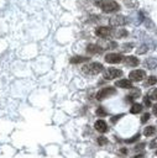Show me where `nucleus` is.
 Masks as SVG:
<instances>
[{
	"mask_svg": "<svg viewBox=\"0 0 157 158\" xmlns=\"http://www.w3.org/2000/svg\"><path fill=\"white\" fill-rule=\"evenodd\" d=\"M95 5L99 6L104 12H115L120 10V5L114 0H96Z\"/></svg>",
	"mask_w": 157,
	"mask_h": 158,
	"instance_id": "f257e3e1",
	"label": "nucleus"
},
{
	"mask_svg": "<svg viewBox=\"0 0 157 158\" xmlns=\"http://www.w3.org/2000/svg\"><path fill=\"white\" fill-rule=\"evenodd\" d=\"M104 67L101 63H98V62H93V63H88L85 64L83 68H82V72L87 75H96L99 74L100 72H103Z\"/></svg>",
	"mask_w": 157,
	"mask_h": 158,
	"instance_id": "f03ea898",
	"label": "nucleus"
},
{
	"mask_svg": "<svg viewBox=\"0 0 157 158\" xmlns=\"http://www.w3.org/2000/svg\"><path fill=\"white\" fill-rule=\"evenodd\" d=\"M122 75V70H119L116 68H108L104 70L103 73V77L104 79L106 80H111V79H115V78H119Z\"/></svg>",
	"mask_w": 157,
	"mask_h": 158,
	"instance_id": "7ed1b4c3",
	"label": "nucleus"
},
{
	"mask_svg": "<svg viewBox=\"0 0 157 158\" xmlns=\"http://www.w3.org/2000/svg\"><path fill=\"white\" fill-rule=\"evenodd\" d=\"M116 94V90L112 88V86H108V88H103L100 89L98 93H96V99L98 100H104L111 95H115Z\"/></svg>",
	"mask_w": 157,
	"mask_h": 158,
	"instance_id": "20e7f679",
	"label": "nucleus"
},
{
	"mask_svg": "<svg viewBox=\"0 0 157 158\" xmlns=\"http://www.w3.org/2000/svg\"><path fill=\"white\" fill-rule=\"evenodd\" d=\"M109 23L111 26L119 27V26H124L127 23V17H125L124 15H115L109 20Z\"/></svg>",
	"mask_w": 157,
	"mask_h": 158,
	"instance_id": "39448f33",
	"label": "nucleus"
},
{
	"mask_svg": "<svg viewBox=\"0 0 157 158\" xmlns=\"http://www.w3.org/2000/svg\"><path fill=\"white\" fill-rule=\"evenodd\" d=\"M146 77V73L145 70L142 69H136V70H132L130 74H129V79L131 81H141L142 79H145Z\"/></svg>",
	"mask_w": 157,
	"mask_h": 158,
	"instance_id": "423d86ee",
	"label": "nucleus"
},
{
	"mask_svg": "<svg viewBox=\"0 0 157 158\" xmlns=\"http://www.w3.org/2000/svg\"><path fill=\"white\" fill-rule=\"evenodd\" d=\"M105 60L108 63H112V64H116V63H121L124 60V57L120 54V53H108L105 56Z\"/></svg>",
	"mask_w": 157,
	"mask_h": 158,
	"instance_id": "0eeeda50",
	"label": "nucleus"
},
{
	"mask_svg": "<svg viewBox=\"0 0 157 158\" xmlns=\"http://www.w3.org/2000/svg\"><path fill=\"white\" fill-rule=\"evenodd\" d=\"M95 35L98 37H101V38H108L110 36V30L109 27H105V26H100L95 30Z\"/></svg>",
	"mask_w": 157,
	"mask_h": 158,
	"instance_id": "6e6552de",
	"label": "nucleus"
},
{
	"mask_svg": "<svg viewBox=\"0 0 157 158\" xmlns=\"http://www.w3.org/2000/svg\"><path fill=\"white\" fill-rule=\"evenodd\" d=\"M94 128H95L96 131L104 133V132L108 131V125H106V122H105L104 120H98V121H95V123H94Z\"/></svg>",
	"mask_w": 157,
	"mask_h": 158,
	"instance_id": "1a4fd4ad",
	"label": "nucleus"
},
{
	"mask_svg": "<svg viewBox=\"0 0 157 158\" xmlns=\"http://www.w3.org/2000/svg\"><path fill=\"white\" fill-rule=\"evenodd\" d=\"M115 85L119 86V88H122V89H131L132 88V84H131L130 79H120L115 83Z\"/></svg>",
	"mask_w": 157,
	"mask_h": 158,
	"instance_id": "9d476101",
	"label": "nucleus"
},
{
	"mask_svg": "<svg viewBox=\"0 0 157 158\" xmlns=\"http://www.w3.org/2000/svg\"><path fill=\"white\" fill-rule=\"evenodd\" d=\"M125 59V63L127 64V65H130V67H136V65H138V63H140V60L135 57V56H129V57H126V58H124Z\"/></svg>",
	"mask_w": 157,
	"mask_h": 158,
	"instance_id": "9b49d317",
	"label": "nucleus"
},
{
	"mask_svg": "<svg viewBox=\"0 0 157 158\" xmlns=\"http://www.w3.org/2000/svg\"><path fill=\"white\" fill-rule=\"evenodd\" d=\"M87 51L89 53H101L103 52V48L100 46H98V44H89L87 47Z\"/></svg>",
	"mask_w": 157,
	"mask_h": 158,
	"instance_id": "f8f14e48",
	"label": "nucleus"
},
{
	"mask_svg": "<svg viewBox=\"0 0 157 158\" xmlns=\"http://www.w3.org/2000/svg\"><path fill=\"white\" fill-rule=\"evenodd\" d=\"M145 67L148 68V69H153L157 67V59L155 58H148L146 62H145Z\"/></svg>",
	"mask_w": 157,
	"mask_h": 158,
	"instance_id": "ddd939ff",
	"label": "nucleus"
},
{
	"mask_svg": "<svg viewBox=\"0 0 157 158\" xmlns=\"http://www.w3.org/2000/svg\"><path fill=\"white\" fill-rule=\"evenodd\" d=\"M89 58L88 57H83V56H75V57H72L70 59H69V62L70 63H73V64H75V63H82V62H85V60H88Z\"/></svg>",
	"mask_w": 157,
	"mask_h": 158,
	"instance_id": "4468645a",
	"label": "nucleus"
},
{
	"mask_svg": "<svg viewBox=\"0 0 157 158\" xmlns=\"http://www.w3.org/2000/svg\"><path fill=\"white\" fill-rule=\"evenodd\" d=\"M141 110H142V105L138 104V102H135V104H132V106L130 109V112L131 114H138Z\"/></svg>",
	"mask_w": 157,
	"mask_h": 158,
	"instance_id": "2eb2a0df",
	"label": "nucleus"
},
{
	"mask_svg": "<svg viewBox=\"0 0 157 158\" xmlns=\"http://www.w3.org/2000/svg\"><path fill=\"white\" fill-rule=\"evenodd\" d=\"M155 132H156V128H155L153 126H147V127H145V130H143V135H145L146 137H150V136L155 135Z\"/></svg>",
	"mask_w": 157,
	"mask_h": 158,
	"instance_id": "dca6fc26",
	"label": "nucleus"
},
{
	"mask_svg": "<svg viewBox=\"0 0 157 158\" xmlns=\"http://www.w3.org/2000/svg\"><path fill=\"white\" fill-rule=\"evenodd\" d=\"M157 83V78L155 75H151L147 78V80L145 81V86H151V85H155Z\"/></svg>",
	"mask_w": 157,
	"mask_h": 158,
	"instance_id": "f3484780",
	"label": "nucleus"
},
{
	"mask_svg": "<svg viewBox=\"0 0 157 158\" xmlns=\"http://www.w3.org/2000/svg\"><path fill=\"white\" fill-rule=\"evenodd\" d=\"M114 36H115L116 38L126 37V36H127V31H126V30H116V31H115V33H114Z\"/></svg>",
	"mask_w": 157,
	"mask_h": 158,
	"instance_id": "a211bd4d",
	"label": "nucleus"
},
{
	"mask_svg": "<svg viewBox=\"0 0 157 158\" xmlns=\"http://www.w3.org/2000/svg\"><path fill=\"white\" fill-rule=\"evenodd\" d=\"M132 48H134V44L132 43H125V44L121 46V51L122 52H130Z\"/></svg>",
	"mask_w": 157,
	"mask_h": 158,
	"instance_id": "6ab92c4d",
	"label": "nucleus"
},
{
	"mask_svg": "<svg viewBox=\"0 0 157 158\" xmlns=\"http://www.w3.org/2000/svg\"><path fill=\"white\" fill-rule=\"evenodd\" d=\"M140 95H141V91H140L138 89H136V88H132V90H131V94H130V96H131V98H132V99L135 100V99H136V98H138Z\"/></svg>",
	"mask_w": 157,
	"mask_h": 158,
	"instance_id": "aec40b11",
	"label": "nucleus"
},
{
	"mask_svg": "<svg viewBox=\"0 0 157 158\" xmlns=\"http://www.w3.org/2000/svg\"><path fill=\"white\" fill-rule=\"evenodd\" d=\"M96 115L100 116V117H103V116H106L108 112L104 110V107H98V109H96Z\"/></svg>",
	"mask_w": 157,
	"mask_h": 158,
	"instance_id": "412c9836",
	"label": "nucleus"
},
{
	"mask_svg": "<svg viewBox=\"0 0 157 158\" xmlns=\"http://www.w3.org/2000/svg\"><path fill=\"white\" fill-rule=\"evenodd\" d=\"M138 4H137V1L136 0H129V1H126V6H129V7H136Z\"/></svg>",
	"mask_w": 157,
	"mask_h": 158,
	"instance_id": "4be33fe9",
	"label": "nucleus"
},
{
	"mask_svg": "<svg viewBox=\"0 0 157 158\" xmlns=\"http://www.w3.org/2000/svg\"><path fill=\"white\" fill-rule=\"evenodd\" d=\"M148 96H150V99H152V100H157V89H152Z\"/></svg>",
	"mask_w": 157,
	"mask_h": 158,
	"instance_id": "5701e85b",
	"label": "nucleus"
},
{
	"mask_svg": "<svg viewBox=\"0 0 157 158\" xmlns=\"http://www.w3.org/2000/svg\"><path fill=\"white\" fill-rule=\"evenodd\" d=\"M143 104H145L146 107H150V106H151V100H150V96H148V95H146V96L143 98Z\"/></svg>",
	"mask_w": 157,
	"mask_h": 158,
	"instance_id": "b1692460",
	"label": "nucleus"
},
{
	"mask_svg": "<svg viewBox=\"0 0 157 158\" xmlns=\"http://www.w3.org/2000/svg\"><path fill=\"white\" fill-rule=\"evenodd\" d=\"M148 120H150V114H148V112H145V114L142 115V117H141V122L145 123V122H147Z\"/></svg>",
	"mask_w": 157,
	"mask_h": 158,
	"instance_id": "393cba45",
	"label": "nucleus"
},
{
	"mask_svg": "<svg viewBox=\"0 0 157 158\" xmlns=\"http://www.w3.org/2000/svg\"><path fill=\"white\" fill-rule=\"evenodd\" d=\"M106 142H108V139H106L104 136H101V137H98V143H99L100 146H104V144H106Z\"/></svg>",
	"mask_w": 157,
	"mask_h": 158,
	"instance_id": "a878e982",
	"label": "nucleus"
},
{
	"mask_svg": "<svg viewBox=\"0 0 157 158\" xmlns=\"http://www.w3.org/2000/svg\"><path fill=\"white\" fill-rule=\"evenodd\" d=\"M138 138H140V133H136V135H135L134 137H131L130 139H126V142H127V143H132V142H135V141H137Z\"/></svg>",
	"mask_w": 157,
	"mask_h": 158,
	"instance_id": "bb28decb",
	"label": "nucleus"
},
{
	"mask_svg": "<svg viewBox=\"0 0 157 158\" xmlns=\"http://www.w3.org/2000/svg\"><path fill=\"white\" fill-rule=\"evenodd\" d=\"M146 48H147V46H141V47L137 49V54H143V53L147 51Z\"/></svg>",
	"mask_w": 157,
	"mask_h": 158,
	"instance_id": "cd10ccee",
	"label": "nucleus"
},
{
	"mask_svg": "<svg viewBox=\"0 0 157 158\" xmlns=\"http://www.w3.org/2000/svg\"><path fill=\"white\" fill-rule=\"evenodd\" d=\"M150 148H157V138H153L150 142Z\"/></svg>",
	"mask_w": 157,
	"mask_h": 158,
	"instance_id": "c85d7f7f",
	"label": "nucleus"
},
{
	"mask_svg": "<svg viewBox=\"0 0 157 158\" xmlns=\"http://www.w3.org/2000/svg\"><path fill=\"white\" fill-rule=\"evenodd\" d=\"M122 116H124L122 114H120V115H116V116H114V117L111 118V122H112V123H115V122H116L117 120H120V118H121Z\"/></svg>",
	"mask_w": 157,
	"mask_h": 158,
	"instance_id": "c756f323",
	"label": "nucleus"
},
{
	"mask_svg": "<svg viewBox=\"0 0 157 158\" xmlns=\"http://www.w3.org/2000/svg\"><path fill=\"white\" fill-rule=\"evenodd\" d=\"M143 147H145V143H140V144H137V146L135 147V149H137V151H138V149H142Z\"/></svg>",
	"mask_w": 157,
	"mask_h": 158,
	"instance_id": "7c9ffc66",
	"label": "nucleus"
},
{
	"mask_svg": "<svg viewBox=\"0 0 157 158\" xmlns=\"http://www.w3.org/2000/svg\"><path fill=\"white\" fill-rule=\"evenodd\" d=\"M152 111H153V115H155V116H157V104H155V105H153Z\"/></svg>",
	"mask_w": 157,
	"mask_h": 158,
	"instance_id": "2f4dec72",
	"label": "nucleus"
},
{
	"mask_svg": "<svg viewBox=\"0 0 157 158\" xmlns=\"http://www.w3.org/2000/svg\"><path fill=\"white\" fill-rule=\"evenodd\" d=\"M120 152H121V153H122V154H126V153H127V151H126V149H121V151H120Z\"/></svg>",
	"mask_w": 157,
	"mask_h": 158,
	"instance_id": "473e14b6",
	"label": "nucleus"
},
{
	"mask_svg": "<svg viewBox=\"0 0 157 158\" xmlns=\"http://www.w3.org/2000/svg\"><path fill=\"white\" fill-rule=\"evenodd\" d=\"M134 158H143V156H141V154H138V156H135Z\"/></svg>",
	"mask_w": 157,
	"mask_h": 158,
	"instance_id": "72a5a7b5",
	"label": "nucleus"
},
{
	"mask_svg": "<svg viewBox=\"0 0 157 158\" xmlns=\"http://www.w3.org/2000/svg\"><path fill=\"white\" fill-rule=\"evenodd\" d=\"M156 156H157V151H156Z\"/></svg>",
	"mask_w": 157,
	"mask_h": 158,
	"instance_id": "f704fd0d",
	"label": "nucleus"
}]
</instances>
